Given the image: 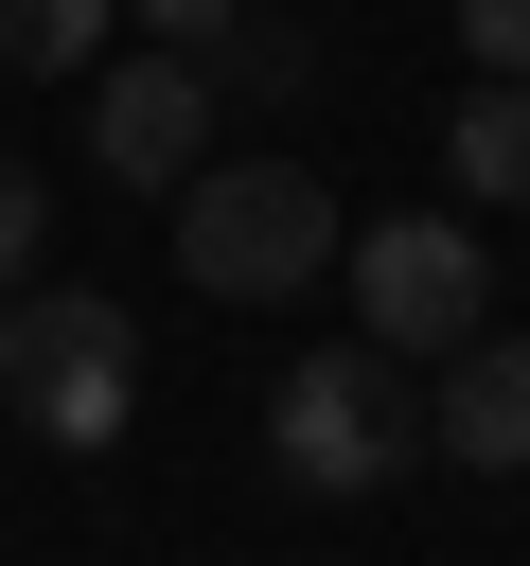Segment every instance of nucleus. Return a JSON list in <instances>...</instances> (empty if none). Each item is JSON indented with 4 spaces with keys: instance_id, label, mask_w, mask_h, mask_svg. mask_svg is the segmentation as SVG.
I'll return each mask as SVG.
<instances>
[{
    "instance_id": "1",
    "label": "nucleus",
    "mask_w": 530,
    "mask_h": 566,
    "mask_svg": "<svg viewBox=\"0 0 530 566\" xmlns=\"http://www.w3.org/2000/svg\"><path fill=\"white\" fill-rule=\"evenodd\" d=\"M318 265H336V195H318L300 159H194V177H177V283H212L230 318L300 301Z\"/></svg>"
},
{
    "instance_id": "2",
    "label": "nucleus",
    "mask_w": 530,
    "mask_h": 566,
    "mask_svg": "<svg viewBox=\"0 0 530 566\" xmlns=\"http://www.w3.org/2000/svg\"><path fill=\"white\" fill-rule=\"evenodd\" d=\"M0 407H18L35 442L106 460L124 407H141V318H124L106 283H18V301H0Z\"/></svg>"
},
{
    "instance_id": "3",
    "label": "nucleus",
    "mask_w": 530,
    "mask_h": 566,
    "mask_svg": "<svg viewBox=\"0 0 530 566\" xmlns=\"http://www.w3.org/2000/svg\"><path fill=\"white\" fill-rule=\"evenodd\" d=\"M406 442H424V407H406V354H371V336H336V354H300L265 389V460L300 495H389Z\"/></svg>"
},
{
    "instance_id": "4",
    "label": "nucleus",
    "mask_w": 530,
    "mask_h": 566,
    "mask_svg": "<svg viewBox=\"0 0 530 566\" xmlns=\"http://www.w3.org/2000/svg\"><path fill=\"white\" fill-rule=\"evenodd\" d=\"M336 265H353V336H371V354H477L495 265H477V230H459V212H371Z\"/></svg>"
},
{
    "instance_id": "5",
    "label": "nucleus",
    "mask_w": 530,
    "mask_h": 566,
    "mask_svg": "<svg viewBox=\"0 0 530 566\" xmlns=\"http://www.w3.org/2000/svg\"><path fill=\"white\" fill-rule=\"evenodd\" d=\"M88 159L124 177V195H177L194 159H212V53H106L88 71Z\"/></svg>"
},
{
    "instance_id": "6",
    "label": "nucleus",
    "mask_w": 530,
    "mask_h": 566,
    "mask_svg": "<svg viewBox=\"0 0 530 566\" xmlns=\"http://www.w3.org/2000/svg\"><path fill=\"white\" fill-rule=\"evenodd\" d=\"M424 442H442V460H477V478H530V354H512V336L442 354V407H424Z\"/></svg>"
},
{
    "instance_id": "7",
    "label": "nucleus",
    "mask_w": 530,
    "mask_h": 566,
    "mask_svg": "<svg viewBox=\"0 0 530 566\" xmlns=\"http://www.w3.org/2000/svg\"><path fill=\"white\" fill-rule=\"evenodd\" d=\"M442 177H459L477 212H530V71H477V88H459V124H442Z\"/></svg>"
},
{
    "instance_id": "8",
    "label": "nucleus",
    "mask_w": 530,
    "mask_h": 566,
    "mask_svg": "<svg viewBox=\"0 0 530 566\" xmlns=\"http://www.w3.org/2000/svg\"><path fill=\"white\" fill-rule=\"evenodd\" d=\"M124 0H0V71H106Z\"/></svg>"
},
{
    "instance_id": "9",
    "label": "nucleus",
    "mask_w": 530,
    "mask_h": 566,
    "mask_svg": "<svg viewBox=\"0 0 530 566\" xmlns=\"http://www.w3.org/2000/svg\"><path fill=\"white\" fill-rule=\"evenodd\" d=\"M124 18H141L159 53H212V71H230V35H247V0H124Z\"/></svg>"
},
{
    "instance_id": "10",
    "label": "nucleus",
    "mask_w": 530,
    "mask_h": 566,
    "mask_svg": "<svg viewBox=\"0 0 530 566\" xmlns=\"http://www.w3.org/2000/svg\"><path fill=\"white\" fill-rule=\"evenodd\" d=\"M35 230H53V195H35V177H18V159H0V301H18V283H35Z\"/></svg>"
},
{
    "instance_id": "11",
    "label": "nucleus",
    "mask_w": 530,
    "mask_h": 566,
    "mask_svg": "<svg viewBox=\"0 0 530 566\" xmlns=\"http://www.w3.org/2000/svg\"><path fill=\"white\" fill-rule=\"evenodd\" d=\"M442 18H459V53H477V71H530V0H442Z\"/></svg>"
}]
</instances>
